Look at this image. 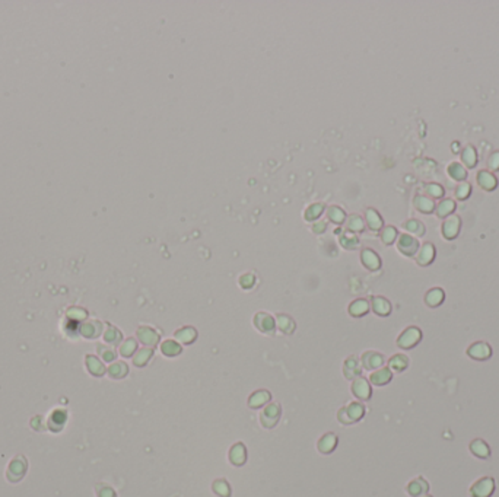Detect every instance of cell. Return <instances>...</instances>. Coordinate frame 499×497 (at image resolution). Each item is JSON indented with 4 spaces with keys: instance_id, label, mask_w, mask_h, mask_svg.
Listing matches in <instances>:
<instances>
[{
    "instance_id": "obj_20",
    "label": "cell",
    "mask_w": 499,
    "mask_h": 497,
    "mask_svg": "<svg viewBox=\"0 0 499 497\" xmlns=\"http://www.w3.org/2000/svg\"><path fill=\"white\" fill-rule=\"evenodd\" d=\"M229 461H231L232 465H235V467H241V465H244L245 462H247V449H245L244 443L238 442L231 448V451H229Z\"/></svg>"
},
{
    "instance_id": "obj_48",
    "label": "cell",
    "mask_w": 499,
    "mask_h": 497,
    "mask_svg": "<svg viewBox=\"0 0 499 497\" xmlns=\"http://www.w3.org/2000/svg\"><path fill=\"white\" fill-rule=\"evenodd\" d=\"M105 338H107V341H111V343H118V340L121 338V335H120V333H118L116 328H111L108 333H107V335H105Z\"/></svg>"
},
{
    "instance_id": "obj_18",
    "label": "cell",
    "mask_w": 499,
    "mask_h": 497,
    "mask_svg": "<svg viewBox=\"0 0 499 497\" xmlns=\"http://www.w3.org/2000/svg\"><path fill=\"white\" fill-rule=\"evenodd\" d=\"M361 260H362V264L371 271H377L381 269V258L378 257V254L372 250H363L361 253Z\"/></svg>"
},
{
    "instance_id": "obj_29",
    "label": "cell",
    "mask_w": 499,
    "mask_h": 497,
    "mask_svg": "<svg viewBox=\"0 0 499 497\" xmlns=\"http://www.w3.org/2000/svg\"><path fill=\"white\" fill-rule=\"evenodd\" d=\"M197 338V331L193 327H182L175 331V341L180 344H191Z\"/></svg>"
},
{
    "instance_id": "obj_21",
    "label": "cell",
    "mask_w": 499,
    "mask_h": 497,
    "mask_svg": "<svg viewBox=\"0 0 499 497\" xmlns=\"http://www.w3.org/2000/svg\"><path fill=\"white\" fill-rule=\"evenodd\" d=\"M429 490V484L423 477H418L413 481H410L408 486V493L412 497H422L425 496Z\"/></svg>"
},
{
    "instance_id": "obj_42",
    "label": "cell",
    "mask_w": 499,
    "mask_h": 497,
    "mask_svg": "<svg viewBox=\"0 0 499 497\" xmlns=\"http://www.w3.org/2000/svg\"><path fill=\"white\" fill-rule=\"evenodd\" d=\"M213 491L220 497H229L231 496V487L225 480H216L213 483Z\"/></svg>"
},
{
    "instance_id": "obj_2",
    "label": "cell",
    "mask_w": 499,
    "mask_h": 497,
    "mask_svg": "<svg viewBox=\"0 0 499 497\" xmlns=\"http://www.w3.org/2000/svg\"><path fill=\"white\" fill-rule=\"evenodd\" d=\"M422 340V331L418 327H408L397 338V346L403 350H410L416 347Z\"/></svg>"
},
{
    "instance_id": "obj_47",
    "label": "cell",
    "mask_w": 499,
    "mask_h": 497,
    "mask_svg": "<svg viewBox=\"0 0 499 497\" xmlns=\"http://www.w3.org/2000/svg\"><path fill=\"white\" fill-rule=\"evenodd\" d=\"M254 283H255L254 276H253V274H250V273H247V274H244V276H241V279H239V284H241V288H243V289H251V288L254 286Z\"/></svg>"
},
{
    "instance_id": "obj_49",
    "label": "cell",
    "mask_w": 499,
    "mask_h": 497,
    "mask_svg": "<svg viewBox=\"0 0 499 497\" xmlns=\"http://www.w3.org/2000/svg\"><path fill=\"white\" fill-rule=\"evenodd\" d=\"M326 227H327L326 222H324V220H320V222H317V223H314V225H312V232H314V234H323V232L326 231Z\"/></svg>"
},
{
    "instance_id": "obj_5",
    "label": "cell",
    "mask_w": 499,
    "mask_h": 497,
    "mask_svg": "<svg viewBox=\"0 0 499 497\" xmlns=\"http://www.w3.org/2000/svg\"><path fill=\"white\" fill-rule=\"evenodd\" d=\"M460 231H461V217L457 216V215H451L444 219L442 226H441V234L447 241L455 239L460 235Z\"/></svg>"
},
{
    "instance_id": "obj_41",
    "label": "cell",
    "mask_w": 499,
    "mask_h": 497,
    "mask_svg": "<svg viewBox=\"0 0 499 497\" xmlns=\"http://www.w3.org/2000/svg\"><path fill=\"white\" fill-rule=\"evenodd\" d=\"M327 216H328V219H330L333 223H337V225L343 223L346 219L345 212H343L340 207H337V206H331V207L328 208V210H327Z\"/></svg>"
},
{
    "instance_id": "obj_30",
    "label": "cell",
    "mask_w": 499,
    "mask_h": 497,
    "mask_svg": "<svg viewBox=\"0 0 499 497\" xmlns=\"http://www.w3.org/2000/svg\"><path fill=\"white\" fill-rule=\"evenodd\" d=\"M403 227L408 231L409 235L415 236V238H420V236H423L427 234V227L418 219H409V220L404 222Z\"/></svg>"
},
{
    "instance_id": "obj_26",
    "label": "cell",
    "mask_w": 499,
    "mask_h": 497,
    "mask_svg": "<svg viewBox=\"0 0 499 497\" xmlns=\"http://www.w3.org/2000/svg\"><path fill=\"white\" fill-rule=\"evenodd\" d=\"M371 308L380 316H389L391 314V303L382 296H374L371 299Z\"/></svg>"
},
{
    "instance_id": "obj_4",
    "label": "cell",
    "mask_w": 499,
    "mask_h": 497,
    "mask_svg": "<svg viewBox=\"0 0 499 497\" xmlns=\"http://www.w3.org/2000/svg\"><path fill=\"white\" fill-rule=\"evenodd\" d=\"M282 416V408L279 403H269L267 406L263 407V411L260 414V423L266 429H273L278 425L279 418Z\"/></svg>"
},
{
    "instance_id": "obj_35",
    "label": "cell",
    "mask_w": 499,
    "mask_h": 497,
    "mask_svg": "<svg viewBox=\"0 0 499 497\" xmlns=\"http://www.w3.org/2000/svg\"><path fill=\"white\" fill-rule=\"evenodd\" d=\"M161 352L167 357H175L182 352V347L181 344L175 341V340H167V341H163L161 344Z\"/></svg>"
},
{
    "instance_id": "obj_39",
    "label": "cell",
    "mask_w": 499,
    "mask_h": 497,
    "mask_svg": "<svg viewBox=\"0 0 499 497\" xmlns=\"http://www.w3.org/2000/svg\"><path fill=\"white\" fill-rule=\"evenodd\" d=\"M472 190H473V187L470 182H467V181H464V182H458V185L455 187V199L460 200V201L467 200L469 197H470V194H472Z\"/></svg>"
},
{
    "instance_id": "obj_12",
    "label": "cell",
    "mask_w": 499,
    "mask_h": 497,
    "mask_svg": "<svg viewBox=\"0 0 499 497\" xmlns=\"http://www.w3.org/2000/svg\"><path fill=\"white\" fill-rule=\"evenodd\" d=\"M476 180H477V184H479L482 190L488 191V193L495 191L498 188V178L495 177L493 172L488 171V169H482V171L477 172Z\"/></svg>"
},
{
    "instance_id": "obj_23",
    "label": "cell",
    "mask_w": 499,
    "mask_h": 497,
    "mask_svg": "<svg viewBox=\"0 0 499 497\" xmlns=\"http://www.w3.org/2000/svg\"><path fill=\"white\" fill-rule=\"evenodd\" d=\"M455 208H457V203L454 201V199H442L439 200V203H436L435 213L439 219H447L448 216L454 215Z\"/></svg>"
},
{
    "instance_id": "obj_51",
    "label": "cell",
    "mask_w": 499,
    "mask_h": 497,
    "mask_svg": "<svg viewBox=\"0 0 499 497\" xmlns=\"http://www.w3.org/2000/svg\"><path fill=\"white\" fill-rule=\"evenodd\" d=\"M422 497H432V496H429V494H425V496H422Z\"/></svg>"
},
{
    "instance_id": "obj_27",
    "label": "cell",
    "mask_w": 499,
    "mask_h": 497,
    "mask_svg": "<svg viewBox=\"0 0 499 497\" xmlns=\"http://www.w3.org/2000/svg\"><path fill=\"white\" fill-rule=\"evenodd\" d=\"M445 300V292L441 288H434V289L428 290L425 295V303L429 308H438L439 305H442Z\"/></svg>"
},
{
    "instance_id": "obj_3",
    "label": "cell",
    "mask_w": 499,
    "mask_h": 497,
    "mask_svg": "<svg viewBox=\"0 0 499 497\" xmlns=\"http://www.w3.org/2000/svg\"><path fill=\"white\" fill-rule=\"evenodd\" d=\"M495 480L492 477H482L477 481H474L472 484V487L469 490L470 497H492V494L495 493Z\"/></svg>"
},
{
    "instance_id": "obj_14",
    "label": "cell",
    "mask_w": 499,
    "mask_h": 497,
    "mask_svg": "<svg viewBox=\"0 0 499 497\" xmlns=\"http://www.w3.org/2000/svg\"><path fill=\"white\" fill-rule=\"evenodd\" d=\"M270 401H272V394L267 389H258L248 398V407L253 410H257V408L266 407Z\"/></svg>"
},
{
    "instance_id": "obj_34",
    "label": "cell",
    "mask_w": 499,
    "mask_h": 497,
    "mask_svg": "<svg viewBox=\"0 0 499 497\" xmlns=\"http://www.w3.org/2000/svg\"><path fill=\"white\" fill-rule=\"evenodd\" d=\"M368 311H369V303L365 299H356L349 307V314L355 318L363 316L365 314H368Z\"/></svg>"
},
{
    "instance_id": "obj_8",
    "label": "cell",
    "mask_w": 499,
    "mask_h": 497,
    "mask_svg": "<svg viewBox=\"0 0 499 497\" xmlns=\"http://www.w3.org/2000/svg\"><path fill=\"white\" fill-rule=\"evenodd\" d=\"M254 327L263 334L272 335L274 334V328H276V319L273 318L270 314L267 312H257L254 315Z\"/></svg>"
},
{
    "instance_id": "obj_38",
    "label": "cell",
    "mask_w": 499,
    "mask_h": 497,
    "mask_svg": "<svg viewBox=\"0 0 499 497\" xmlns=\"http://www.w3.org/2000/svg\"><path fill=\"white\" fill-rule=\"evenodd\" d=\"M346 227H347L349 232L358 234V232H362L363 229H365V222H363V219L359 215H350L349 219H347V222H346Z\"/></svg>"
},
{
    "instance_id": "obj_32",
    "label": "cell",
    "mask_w": 499,
    "mask_h": 497,
    "mask_svg": "<svg viewBox=\"0 0 499 497\" xmlns=\"http://www.w3.org/2000/svg\"><path fill=\"white\" fill-rule=\"evenodd\" d=\"M389 368L391 372H404L409 368V357L406 354H396L389 360Z\"/></svg>"
},
{
    "instance_id": "obj_7",
    "label": "cell",
    "mask_w": 499,
    "mask_h": 497,
    "mask_svg": "<svg viewBox=\"0 0 499 497\" xmlns=\"http://www.w3.org/2000/svg\"><path fill=\"white\" fill-rule=\"evenodd\" d=\"M467 356L476 361H486L492 357V347L485 341H476L469 346Z\"/></svg>"
},
{
    "instance_id": "obj_36",
    "label": "cell",
    "mask_w": 499,
    "mask_h": 497,
    "mask_svg": "<svg viewBox=\"0 0 499 497\" xmlns=\"http://www.w3.org/2000/svg\"><path fill=\"white\" fill-rule=\"evenodd\" d=\"M423 190H425V196L431 197L432 200L444 199V187L441 184H438V182H428V184L423 185Z\"/></svg>"
},
{
    "instance_id": "obj_45",
    "label": "cell",
    "mask_w": 499,
    "mask_h": 497,
    "mask_svg": "<svg viewBox=\"0 0 499 497\" xmlns=\"http://www.w3.org/2000/svg\"><path fill=\"white\" fill-rule=\"evenodd\" d=\"M323 204H311L307 210H305V220H316L317 217H320V215L323 213Z\"/></svg>"
},
{
    "instance_id": "obj_10",
    "label": "cell",
    "mask_w": 499,
    "mask_h": 497,
    "mask_svg": "<svg viewBox=\"0 0 499 497\" xmlns=\"http://www.w3.org/2000/svg\"><path fill=\"white\" fill-rule=\"evenodd\" d=\"M436 257V248L435 245L431 242H425L419 246L418 253L415 255V260L418 262L420 267H428L432 262L435 261Z\"/></svg>"
},
{
    "instance_id": "obj_19",
    "label": "cell",
    "mask_w": 499,
    "mask_h": 497,
    "mask_svg": "<svg viewBox=\"0 0 499 497\" xmlns=\"http://www.w3.org/2000/svg\"><path fill=\"white\" fill-rule=\"evenodd\" d=\"M469 449L472 452L473 456L479 458V460H488L490 458V448L488 443L485 442L483 439H474L469 445Z\"/></svg>"
},
{
    "instance_id": "obj_1",
    "label": "cell",
    "mask_w": 499,
    "mask_h": 497,
    "mask_svg": "<svg viewBox=\"0 0 499 497\" xmlns=\"http://www.w3.org/2000/svg\"><path fill=\"white\" fill-rule=\"evenodd\" d=\"M363 416H365V407L358 401H354L347 407L340 408L337 413V418L342 425H354L356 422H359Z\"/></svg>"
},
{
    "instance_id": "obj_24",
    "label": "cell",
    "mask_w": 499,
    "mask_h": 497,
    "mask_svg": "<svg viewBox=\"0 0 499 497\" xmlns=\"http://www.w3.org/2000/svg\"><path fill=\"white\" fill-rule=\"evenodd\" d=\"M447 172H448V177H450L451 180L457 181V182H464V181L467 180V177H469L467 169L464 168L463 163H460V162L450 163V165H448V168H447Z\"/></svg>"
},
{
    "instance_id": "obj_33",
    "label": "cell",
    "mask_w": 499,
    "mask_h": 497,
    "mask_svg": "<svg viewBox=\"0 0 499 497\" xmlns=\"http://www.w3.org/2000/svg\"><path fill=\"white\" fill-rule=\"evenodd\" d=\"M154 349H151V347H143V349H140V350H137L136 352V354H135V357H133V363H135V366H137V368H143V366H146L147 363H149V360L154 357Z\"/></svg>"
},
{
    "instance_id": "obj_17",
    "label": "cell",
    "mask_w": 499,
    "mask_h": 497,
    "mask_svg": "<svg viewBox=\"0 0 499 497\" xmlns=\"http://www.w3.org/2000/svg\"><path fill=\"white\" fill-rule=\"evenodd\" d=\"M343 373L347 379H355V378H359L361 373H362V366L359 360L355 357V356H350L347 357L343 363Z\"/></svg>"
},
{
    "instance_id": "obj_43",
    "label": "cell",
    "mask_w": 499,
    "mask_h": 497,
    "mask_svg": "<svg viewBox=\"0 0 499 497\" xmlns=\"http://www.w3.org/2000/svg\"><path fill=\"white\" fill-rule=\"evenodd\" d=\"M127 373H128L127 365H126V363H123V361L114 363V365L109 368V375H111L113 378H124Z\"/></svg>"
},
{
    "instance_id": "obj_9",
    "label": "cell",
    "mask_w": 499,
    "mask_h": 497,
    "mask_svg": "<svg viewBox=\"0 0 499 497\" xmlns=\"http://www.w3.org/2000/svg\"><path fill=\"white\" fill-rule=\"evenodd\" d=\"M352 394L355 395L356 399H361V401H368L372 395V388H371V382L363 378V376H359V378H355L352 380Z\"/></svg>"
},
{
    "instance_id": "obj_25",
    "label": "cell",
    "mask_w": 499,
    "mask_h": 497,
    "mask_svg": "<svg viewBox=\"0 0 499 497\" xmlns=\"http://www.w3.org/2000/svg\"><path fill=\"white\" fill-rule=\"evenodd\" d=\"M337 442H339V439H337L336 434L326 433L323 437H321V439H320V441H318V445H317L318 451L321 452V453H324V455L331 453V452L336 449Z\"/></svg>"
},
{
    "instance_id": "obj_40",
    "label": "cell",
    "mask_w": 499,
    "mask_h": 497,
    "mask_svg": "<svg viewBox=\"0 0 499 497\" xmlns=\"http://www.w3.org/2000/svg\"><path fill=\"white\" fill-rule=\"evenodd\" d=\"M340 245L345 250H355L359 245V239L358 236L352 234V232H345L343 235L340 236Z\"/></svg>"
},
{
    "instance_id": "obj_46",
    "label": "cell",
    "mask_w": 499,
    "mask_h": 497,
    "mask_svg": "<svg viewBox=\"0 0 499 497\" xmlns=\"http://www.w3.org/2000/svg\"><path fill=\"white\" fill-rule=\"evenodd\" d=\"M486 165H488L490 172L499 171V150H495V152H492L489 155V158L486 161Z\"/></svg>"
},
{
    "instance_id": "obj_28",
    "label": "cell",
    "mask_w": 499,
    "mask_h": 497,
    "mask_svg": "<svg viewBox=\"0 0 499 497\" xmlns=\"http://www.w3.org/2000/svg\"><path fill=\"white\" fill-rule=\"evenodd\" d=\"M365 219H366V226L374 231V232H378L381 231L384 227V222H382V217L380 216V213L374 208H366L365 212Z\"/></svg>"
},
{
    "instance_id": "obj_13",
    "label": "cell",
    "mask_w": 499,
    "mask_h": 497,
    "mask_svg": "<svg viewBox=\"0 0 499 497\" xmlns=\"http://www.w3.org/2000/svg\"><path fill=\"white\" fill-rule=\"evenodd\" d=\"M384 356L378 352H365L362 354V366L366 371H377L384 366Z\"/></svg>"
},
{
    "instance_id": "obj_16",
    "label": "cell",
    "mask_w": 499,
    "mask_h": 497,
    "mask_svg": "<svg viewBox=\"0 0 499 497\" xmlns=\"http://www.w3.org/2000/svg\"><path fill=\"white\" fill-rule=\"evenodd\" d=\"M413 206L415 208L423 213V215H431L435 212V206L436 203L431 197H428L425 194H418L415 199H413Z\"/></svg>"
},
{
    "instance_id": "obj_6",
    "label": "cell",
    "mask_w": 499,
    "mask_h": 497,
    "mask_svg": "<svg viewBox=\"0 0 499 497\" xmlns=\"http://www.w3.org/2000/svg\"><path fill=\"white\" fill-rule=\"evenodd\" d=\"M418 238L409 235V234H401L397 238V250L406 257H415L419 250Z\"/></svg>"
},
{
    "instance_id": "obj_22",
    "label": "cell",
    "mask_w": 499,
    "mask_h": 497,
    "mask_svg": "<svg viewBox=\"0 0 499 497\" xmlns=\"http://www.w3.org/2000/svg\"><path fill=\"white\" fill-rule=\"evenodd\" d=\"M461 162H463L466 169H473L477 162H479V156L476 152V147L472 145H467L466 147L461 149Z\"/></svg>"
},
{
    "instance_id": "obj_31",
    "label": "cell",
    "mask_w": 499,
    "mask_h": 497,
    "mask_svg": "<svg viewBox=\"0 0 499 497\" xmlns=\"http://www.w3.org/2000/svg\"><path fill=\"white\" fill-rule=\"evenodd\" d=\"M276 327L281 330V333L283 334H292L297 328V324L295 321L290 318L289 315H285V314H279L276 316Z\"/></svg>"
},
{
    "instance_id": "obj_15",
    "label": "cell",
    "mask_w": 499,
    "mask_h": 497,
    "mask_svg": "<svg viewBox=\"0 0 499 497\" xmlns=\"http://www.w3.org/2000/svg\"><path fill=\"white\" fill-rule=\"evenodd\" d=\"M391 379H393V372L390 371V368L389 366H382L380 369L372 372L368 380L371 382L372 385H375V387H384V385L390 384Z\"/></svg>"
},
{
    "instance_id": "obj_50",
    "label": "cell",
    "mask_w": 499,
    "mask_h": 497,
    "mask_svg": "<svg viewBox=\"0 0 499 497\" xmlns=\"http://www.w3.org/2000/svg\"><path fill=\"white\" fill-rule=\"evenodd\" d=\"M451 152H453V154H458V152L461 154V150H460V143H458V142H454L453 145H451Z\"/></svg>"
},
{
    "instance_id": "obj_37",
    "label": "cell",
    "mask_w": 499,
    "mask_h": 497,
    "mask_svg": "<svg viewBox=\"0 0 499 497\" xmlns=\"http://www.w3.org/2000/svg\"><path fill=\"white\" fill-rule=\"evenodd\" d=\"M381 241L384 245H391L394 244L399 238V232L394 226H384L381 229Z\"/></svg>"
},
{
    "instance_id": "obj_11",
    "label": "cell",
    "mask_w": 499,
    "mask_h": 497,
    "mask_svg": "<svg viewBox=\"0 0 499 497\" xmlns=\"http://www.w3.org/2000/svg\"><path fill=\"white\" fill-rule=\"evenodd\" d=\"M136 334L137 340L143 344L145 347H151V349L156 347L158 343H159V338H161L159 334L155 331L154 328H151V327H139Z\"/></svg>"
},
{
    "instance_id": "obj_44",
    "label": "cell",
    "mask_w": 499,
    "mask_h": 497,
    "mask_svg": "<svg viewBox=\"0 0 499 497\" xmlns=\"http://www.w3.org/2000/svg\"><path fill=\"white\" fill-rule=\"evenodd\" d=\"M135 352H137V343H136V340H133V338L126 340L124 343L121 344V347H120V353H121L124 357H130V356H133V353Z\"/></svg>"
}]
</instances>
